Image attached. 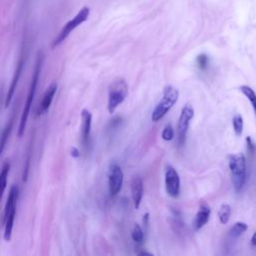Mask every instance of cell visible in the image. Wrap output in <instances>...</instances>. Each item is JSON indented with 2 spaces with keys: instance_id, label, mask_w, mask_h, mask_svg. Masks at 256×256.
Instances as JSON below:
<instances>
[{
  "instance_id": "cell-20",
  "label": "cell",
  "mask_w": 256,
  "mask_h": 256,
  "mask_svg": "<svg viewBox=\"0 0 256 256\" xmlns=\"http://www.w3.org/2000/svg\"><path fill=\"white\" fill-rule=\"evenodd\" d=\"M209 62H210V58L208 57L207 54L205 53H201L197 56L196 58V64L197 67L201 70V71H205L208 66H209Z\"/></svg>"
},
{
  "instance_id": "cell-11",
  "label": "cell",
  "mask_w": 256,
  "mask_h": 256,
  "mask_svg": "<svg viewBox=\"0 0 256 256\" xmlns=\"http://www.w3.org/2000/svg\"><path fill=\"white\" fill-rule=\"evenodd\" d=\"M92 125V114L88 109H83L81 112V143L86 146L90 140Z\"/></svg>"
},
{
  "instance_id": "cell-1",
  "label": "cell",
  "mask_w": 256,
  "mask_h": 256,
  "mask_svg": "<svg viewBox=\"0 0 256 256\" xmlns=\"http://www.w3.org/2000/svg\"><path fill=\"white\" fill-rule=\"evenodd\" d=\"M42 63H43V55L42 52L38 53L37 59H36V63H35V68L33 71V75L31 78V82H30V87H29V91L27 94V98L24 104V108L22 111V115L20 118V122H19V128H18V136L22 137L24 135V131L27 125V121H28V117L31 111V107L33 104V100H34V96L36 93V89H37V84L40 78V73H41V68H42Z\"/></svg>"
},
{
  "instance_id": "cell-26",
  "label": "cell",
  "mask_w": 256,
  "mask_h": 256,
  "mask_svg": "<svg viewBox=\"0 0 256 256\" xmlns=\"http://www.w3.org/2000/svg\"><path fill=\"white\" fill-rule=\"evenodd\" d=\"M143 220H144L145 225H147V224H148V222H149V213H145Z\"/></svg>"
},
{
  "instance_id": "cell-18",
  "label": "cell",
  "mask_w": 256,
  "mask_h": 256,
  "mask_svg": "<svg viewBox=\"0 0 256 256\" xmlns=\"http://www.w3.org/2000/svg\"><path fill=\"white\" fill-rule=\"evenodd\" d=\"M231 215V207L228 204H222L218 211V218L221 224H226Z\"/></svg>"
},
{
  "instance_id": "cell-8",
  "label": "cell",
  "mask_w": 256,
  "mask_h": 256,
  "mask_svg": "<svg viewBox=\"0 0 256 256\" xmlns=\"http://www.w3.org/2000/svg\"><path fill=\"white\" fill-rule=\"evenodd\" d=\"M123 184V172L117 163H112L108 171V187L111 196L117 195Z\"/></svg>"
},
{
  "instance_id": "cell-5",
  "label": "cell",
  "mask_w": 256,
  "mask_h": 256,
  "mask_svg": "<svg viewBox=\"0 0 256 256\" xmlns=\"http://www.w3.org/2000/svg\"><path fill=\"white\" fill-rule=\"evenodd\" d=\"M128 96V85L122 78H117L109 86L108 90V104L107 109L109 113H113L116 108Z\"/></svg>"
},
{
  "instance_id": "cell-7",
  "label": "cell",
  "mask_w": 256,
  "mask_h": 256,
  "mask_svg": "<svg viewBox=\"0 0 256 256\" xmlns=\"http://www.w3.org/2000/svg\"><path fill=\"white\" fill-rule=\"evenodd\" d=\"M194 116V109L190 104H186L180 113L178 123H177V133H178V143L180 146H183L186 141L187 131L190 125V122Z\"/></svg>"
},
{
  "instance_id": "cell-15",
  "label": "cell",
  "mask_w": 256,
  "mask_h": 256,
  "mask_svg": "<svg viewBox=\"0 0 256 256\" xmlns=\"http://www.w3.org/2000/svg\"><path fill=\"white\" fill-rule=\"evenodd\" d=\"M12 127H13V120H10L6 124L5 128L3 129V131H2V133L0 135V156H1L2 152H3V150L5 149L6 143L8 141V138H9L10 134H11V131H12Z\"/></svg>"
},
{
  "instance_id": "cell-25",
  "label": "cell",
  "mask_w": 256,
  "mask_h": 256,
  "mask_svg": "<svg viewBox=\"0 0 256 256\" xmlns=\"http://www.w3.org/2000/svg\"><path fill=\"white\" fill-rule=\"evenodd\" d=\"M251 243H252V245L256 246V232H254V234L251 237Z\"/></svg>"
},
{
  "instance_id": "cell-10",
  "label": "cell",
  "mask_w": 256,
  "mask_h": 256,
  "mask_svg": "<svg viewBox=\"0 0 256 256\" xmlns=\"http://www.w3.org/2000/svg\"><path fill=\"white\" fill-rule=\"evenodd\" d=\"M23 68H24V58L22 57V58H20V60L18 61L17 65H16V68H15V71H14V74H13L10 86L8 88V92H7L6 99H5V107L6 108L9 106V104L12 101V98L14 96L16 87H17L19 79H20V76H21V74L23 72Z\"/></svg>"
},
{
  "instance_id": "cell-23",
  "label": "cell",
  "mask_w": 256,
  "mask_h": 256,
  "mask_svg": "<svg viewBox=\"0 0 256 256\" xmlns=\"http://www.w3.org/2000/svg\"><path fill=\"white\" fill-rule=\"evenodd\" d=\"M246 143H247V149L250 153H255L256 152V144L254 143V141L252 140V138L250 136H248L246 138Z\"/></svg>"
},
{
  "instance_id": "cell-19",
  "label": "cell",
  "mask_w": 256,
  "mask_h": 256,
  "mask_svg": "<svg viewBox=\"0 0 256 256\" xmlns=\"http://www.w3.org/2000/svg\"><path fill=\"white\" fill-rule=\"evenodd\" d=\"M232 126L236 136H241L244 127V121L240 114H235L232 118Z\"/></svg>"
},
{
  "instance_id": "cell-17",
  "label": "cell",
  "mask_w": 256,
  "mask_h": 256,
  "mask_svg": "<svg viewBox=\"0 0 256 256\" xmlns=\"http://www.w3.org/2000/svg\"><path fill=\"white\" fill-rule=\"evenodd\" d=\"M248 229V225L244 222H236L229 230V236L233 239L238 238L243 232Z\"/></svg>"
},
{
  "instance_id": "cell-13",
  "label": "cell",
  "mask_w": 256,
  "mask_h": 256,
  "mask_svg": "<svg viewBox=\"0 0 256 256\" xmlns=\"http://www.w3.org/2000/svg\"><path fill=\"white\" fill-rule=\"evenodd\" d=\"M144 192V185H143V179L141 177H134L131 181V196L134 203V207L136 209L139 208L140 203L142 201Z\"/></svg>"
},
{
  "instance_id": "cell-3",
  "label": "cell",
  "mask_w": 256,
  "mask_h": 256,
  "mask_svg": "<svg viewBox=\"0 0 256 256\" xmlns=\"http://www.w3.org/2000/svg\"><path fill=\"white\" fill-rule=\"evenodd\" d=\"M178 97L179 91L174 86H165L163 89V95L151 114L152 121L156 122L162 119L167 114V112L175 105V103L178 100Z\"/></svg>"
},
{
  "instance_id": "cell-24",
  "label": "cell",
  "mask_w": 256,
  "mask_h": 256,
  "mask_svg": "<svg viewBox=\"0 0 256 256\" xmlns=\"http://www.w3.org/2000/svg\"><path fill=\"white\" fill-rule=\"evenodd\" d=\"M79 151H78V149L76 148V147H73L72 148V150H71V155L73 156V157H78L79 156Z\"/></svg>"
},
{
  "instance_id": "cell-16",
  "label": "cell",
  "mask_w": 256,
  "mask_h": 256,
  "mask_svg": "<svg viewBox=\"0 0 256 256\" xmlns=\"http://www.w3.org/2000/svg\"><path fill=\"white\" fill-rule=\"evenodd\" d=\"M240 90L244 94V96L249 100L251 106L254 109L255 115H256V93H255V91L248 85L240 86Z\"/></svg>"
},
{
  "instance_id": "cell-6",
  "label": "cell",
  "mask_w": 256,
  "mask_h": 256,
  "mask_svg": "<svg viewBox=\"0 0 256 256\" xmlns=\"http://www.w3.org/2000/svg\"><path fill=\"white\" fill-rule=\"evenodd\" d=\"M90 13V9L88 7H83L71 20H69L60 30V32L58 33V35L54 38L51 47L52 48H56L57 46H59L69 35L70 33L77 28L79 25H81L83 22H85L89 16Z\"/></svg>"
},
{
  "instance_id": "cell-28",
  "label": "cell",
  "mask_w": 256,
  "mask_h": 256,
  "mask_svg": "<svg viewBox=\"0 0 256 256\" xmlns=\"http://www.w3.org/2000/svg\"><path fill=\"white\" fill-rule=\"evenodd\" d=\"M3 193H4V192H3V191H2V190H1V189H0V199H1V197H2V195H3Z\"/></svg>"
},
{
  "instance_id": "cell-9",
  "label": "cell",
  "mask_w": 256,
  "mask_h": 256,
  "mask_svg": "<svg viewBox=\"0 0 256 256\" xmlns=\"http://www.w3.org/2000/svg\"><path fill=\"white\" fill-rule=\"evenodd\" d=\"M165 188L169 196L176 198L180 193V177L176 169L172 166H167L165 169Z\"/></svg>"
},
{
  "instance_id": "cell-14",
  "label": "cell",
  "mask_w": 256,
  "mask_h": 256,
  "mask_svg": "<svg viewBox=\"0 0 256 256\" xmlns=\"http://www.w3.org/2000/svg\"><path fill=\"white\" fill-rule=\"evenodd\" d=\"M57 91V84L56 83H52L48 88L47 90L45 91L44 95H43V98H42V101L38 107V111H37V114L38 115H43L45 114L50 106H51V103H52V100L55 96V93Z\"/></svg>"
},
{
  "instance_id": "cell-4",
  "label": "cell",
  "mask_w": 256,
  "mask_h": 256,
  "mask_svg": "<svg viewBox=\"0 0 256 256\" xmlns=\"http://www.w3.org/2000/svg\"><path fill=\"white\" fill-rule=\"evenodd\" d=\"M18 198V188L16 185L11 186L9 190V194L7 197V201L4 209V239L5 241H10L12 237L13 225L16 214V204Z\"/></svg>"
},
{
  "instance_id": "cell-2",
  "label": "cell",
  "mask_w": 256,
  "mask_h": 256,
  "mask_svg": "<svg viewBox=\"0 0 256 256\" xmlns=\"http://www.w3.org/2000/svg\"><path fill=\"white\" fill-rule=\"evenodd\" d=\"M229 169L234 188L239 192L246 182V160L244 153L231 154L228 157Z\"/></svg>"
},
{
  "instance_id": "cell-12",
  "label": "cell",
  "mask_w": 256,
  "mask_h": 256,
  "mask_svg": "<svg viewBox=\"0 0 256 256\" xmlns=\"http://www.w3.org/2000/svg\"><path fill=\"white\" fill-rule=\"evenodd\" d=\"M210 208L209 206L205 203V202H201L200 206H199V209L194 217V220H193V229L195 231H198L200 230L209 220V217H210Z\"/></svg>"
},
{
  "instance_id": "cell-22",
  "label": "cell",
  "mask_w": 256,
  "mask_h": 256,
  "mask_svg": "<svg viewBox=\"0 0 256 256\" xmlns=\"http://www.w3.org/2000/svg\"><path fill=\"white\" fill-rule=\"evenodd\" d=\"M174 137V130H173V127L171 124H167L164 129L162 130V138L165 140V141H170L172 140Z\"/></svg>"
},
{
  "instance_id": "cell-21",
  "label": "cell",
  "mask_w": 256,
  "mask_h": 256,
  "mask_svg": "<svg viewBox=\"0 0 256 256\" xmlns=\"http://www.w3.org/2000/svg\"><path fill=\"white\" fill-rule=\"evenodd\" d=\"M131 237H132L133 241L136 243H141L144 240V232L139 224L135 223L133 230L131 232Z\"/></svg>"
},
{
  "instance_id": "cell-27",
  "label": "cell",
  "mask_w": 256,
  "mask_h": 256,
  "mask_svg": "<svg viewBox=\"0 0 256 256\" xmlns=\"http://www.w3.org/2000/svg\"><path fill=\"white\" fill-rule=\"evenodd\" d=\"M138 255H152V253H150V252H139Z\"/></svg>"
}]
</instances>
